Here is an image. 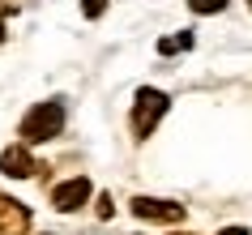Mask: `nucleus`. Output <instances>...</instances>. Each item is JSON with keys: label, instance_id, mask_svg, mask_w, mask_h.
I'll use <instances>...</instances> for the list:
<instances>
[{"label": "nucleus", "instance_id": "10", "mask_svg": "<svg viewBox=\"0 0 252 235\" xmlns=\"http://www.w3.org/2000/svg\"><path fill=\"white\" fill-rule=\"evenodd\" d=\"M94 209H98V218H111V197H98V205H94Z\"/></svg>", "mask_w": 252, "mask_h": 235}, {"label": "nucleus", "instance_id": "11", "mask_svg": "<svg viewBox=\"0 0 252 235\" xmlns=\"http://www.w3.org/2000/svg\"><path fill=\"white\" fill-rule=\"evenodd\" d=\"M0 39H4V26H0Z\"/></svg>", "mask_w": 252, "mask_h": 235}, {"label": "nucleus", "instance_id": "6", "mask_svg": "<svg viewBox=\"0 0 252 235\" xmlns=\"http://www.w3.org/2000/svg\"><path fill=\"white\" fill-rule=\"evenodd\" d=\"M0 171H4L9 180H26V175H34V158H30L26 145H9V150L0 154Z\"/></svg>", "mask_w": 252, "mask_h": 235}, {"label": "nucleus", "instance_id": "1", "mask_svg": "<svg viewBox=\"0 0 252 235\" xmlns=\"http://www.w3.org/2000/svg\"><path fill=\"white\" fill-rule=\"evenodd\" d=\"M60 129H64V103L60 99H47V103L30 107L26 120H22V137L26 141H52Z\"/></svg>", "mask_w": 252, "mask_h": 235}, {"label": "nucleus", "instance_id": "4", "mask_svg": "<svg viewBox=\"0 0 252 235\" xmlns=\"http://www.w3.org/2000/svg\"><path fill=\"white\" fill-rule=\"evenodd\" d=\"M90 180L86 175H77V180H68V184H56V193H52V201H56V209L60 214H68V209H81L86 201H90Z\"/></svg>", "mask_w": 252, "mask_h": 235}, {"label": "nucleus", "instance_id": "12", "mask_svg": "<svg viewBox=\"0 0 252 235\" xmlns=\"http://www.w3.org/2000/svg\"><path fill=\"white\" fill-rule=\"evenodd\" d=\"M248 4H252V0H248Z\"/></svg>", "mask_w": 252, "mask_h": 235}, {"label": "nucleus", "instance_id": "5", "mask_svg": "<svg viewBox=\"0 0 252 235\" xmlns=\"http://www.w3.org/2000/svg\"><path fill=\"white\" fill-rule=\"evenodd\" d=\"M30 227V209L17 205L13 197H0V235H26Z\"/></svg>", "mask_w": 252, "mask_h": 235}, {"label": "nucleus", "instance_id": "8", "mask_svg": "<svg viewBox=\"0 0 252 235\" xmlns=\"http://www.w3.org/2000/svg\"><path fill=\"white\" fill-rule=\"evenodd\" d=\"M188 4H192V13H218L226 0H188Z\"/></svg>", "mask_w": 252, "mask_h": 235}, {"label": "nucleus", "instance_id": "9", "mask_svg": "<svg viewBox=\"0 0 252 235\" xmlns=\"http://www.w3.org/2000/svg\"><path fill=\"white\" fill-rule=\"evenodd\" d=\"M81 13H86V17H103V13H107V0H86V4H81Z\"/></svg>", "mask_w": 252, "mask_h": 235}, {"label": "nucleus", "instance_id": "7", "mask_svg": "<svg viewBox=\"0 0 252 235\" xmlns=\"http://www.w3.org/2000/svg\"><path fill=\"white\" fill-rule=\"evenodd\" d=\"M188 47H192V34H188V30H180V34H175V39H162V43H158V52H162V56L188 52Z\"/></svg>", "mask_w": 252, "mask_h": 235}, {"label": "nucleus", "instance_id": "3", "mask_svg": "<svg viewBox=\"0 0 252 235\" xmlns=\"http://www.w3.org/2000/svg\"><path fill=\"white\" fill-rule=\"evenodd\" d=\"M133 214L146 222H184V205L175 201H154V197H133Z\"/></svg>", "mask_w": 252, "mask_h": 235}, {"label": "nucleus", "instance_id": "2", "mask_svg": "<svg viewBox=\"0 0 252 235\" xmlns=\"http://www.w3.org/2000/svg\"><path fill=\"white\" fill-rule=\"evenodd\" d=\"M162 111H167V94L141 86V90H137V103H133V133H137V137H150L154 120H158Z\"/></svg>", "mask_w": 252, "mask_h": 235}]
</instances>
